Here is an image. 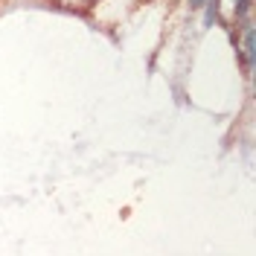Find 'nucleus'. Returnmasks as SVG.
Wrapping results in <instances>:
<instances>
[{"mask_svg": "<svg viewBox=\"0 0 256 256\" xmlns=\"http://www.w3.org/2000/svg\"><path fill=\"white\" fill-rule=\"evenodd\" d=\"M244 64H248V70H254L256 64V44H254V24L250 20H244Z\"/></svg>", "mask_w": 256, "mask_h": 256, "instance_id": "f257e3e1", "label": "nucleus"}, {"mask_svg": "<svg viewBox=\"0 0 256 256\" xmlns=\"http://www.w3.org/2000/svg\"><path fill=\"white\" fill-rule=\"evenodd\" d=\"M204 6H207V12H204V26H212L216 18H218V6H216V0H207Z\"/></svg>", "mask_w": 256, "mask_h": 256, "instance_id": "f03ea898", "label": "nucleus"}, {"mask_svg": "<svg viewBox=\"0 0 256 256\" xmlns=\"http://www.w3.org/2000/svg\"><path fill=\"white\" fill-rule=\"evenodd\" d=\"M248 12H250V0H239L236 3V18L239 20H248Z\"/></svg>", "mask_w": 256, "mask_h": 256, "instance_id": "7ed1b4c3", "label": "nucleus"}, {"mask_svg": "<svg viewBox=\"0 0 256 256\" xmlns=\"http://www.w3.org/2000/svg\"><path fill=\"white\" fill-rule=\"evenodd\" d=\"M204 3H207V0H190V6H192V9H201Z\"/></svg>", "mask_w": 256, "mask_h": 256, "instance_id": "20e7f679", "label": "nucleus"}]
</instances>
